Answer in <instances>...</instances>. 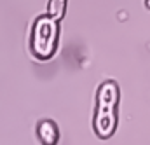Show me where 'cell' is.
Wrapping results in <instances>:
<instances>
[{"mask_svg":"<svg viewBox=\"0 0 150 145\" xmlns=\"http://www.w3.org/2000/svg\"><path fill=\"white\" fill-rule=\"evenodd\" d=\"M117 102H119V86L115 80H105L98 89V105L94 115V131L100 138L112 136L117 128Z\"/></svg>","mask_w":150,"mask_h":145,"instance_id":"obj_1","label":"cell"},{"mask_svg":"<svg viewBox=\"0 0 150 145\" xmlns=\"http://www.w3.org/2000/svg\"><path fill=\"white\" fill-rule=\"evenodd\" d=\"M59 25L47 14L38 16L32 28V53L38 60H49L58 47Z\"/></svg>","mask_w":150,"mask_h":145,"instance_id":"obj_2","label":"cell"},{"mask_svg":"<svg viewBox=\"0 0 150 145\" xmlns=\"http://www.w3.org/2000/svg\"><path fill=\"white\" fill-rule=\"evenodd\" d=\"M37 135L44 145H56L58 140H59V129H58L56 122L51 121V119H45V121L38 122Z\"/></svg>","mask_w":150,"mask_h":145,"instance_id":"obj_3","label":"cell"},{"mask_svg":"<svg viewBox=\"0 0 150 145\" xmlns=\"http://www.w3.org/2000/svg\"><path fill=\"white\" fill-rule=\"evenodd\" d=\"M65 7H67V0H49V11L47 16H51L52 19H59L65 14Z\"/></svg>","mask_w":150,"mask_h":145,"instance_id":"obj_4","label":"cell"}]
</instances>
